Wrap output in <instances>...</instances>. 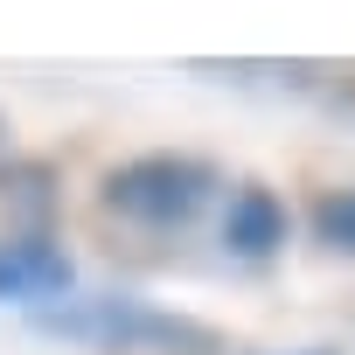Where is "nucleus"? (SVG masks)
Instances as JSON below:
<instances>
[{"label":"nucleus","instance_id":"nucleus-1","mask_svg":"<svg viewBox=\"0 0 355 355\" xmlns=\"http://www.w3.org/2000/svg\"><path fill=\"white\" fill-rule=\"evenodd\" d=\"M35 327L84 341V348H105V355H216V334L202 320L146 306L132 293H91V300L63 293L56 306H35Z\"/></svg>","mask_w":355,"mask_h":355},{"label":"nucleus","instance_id":"nucleus-5","mask_svg":"<svg viewBox=\"0 0 355 355\" xmlns=\"http://www.w3.org/2000/svg\"><path fill=\"white\" fill-rule=\"evenodd\" d=\"M313 230H320V244H334V251H355V189L327 196V202L313 209Z\"/></svg>","mask_w":355,"mask_h":355},{"label":"nucleus","instance_id":"nucleus-2","mask_svg":"<svg viewBox=\"0 0 355 355\" xmlns=\"http://www.w3.org/2000/svg\"><path fill=\"white\" fill-rule=\"evenodd\" d=\"M209 196H216V174H209V160H196V153H139V160L112 167V182H105V202H112L125 223H146V230H182V223H196Z\"/></svg>","mask_w":355,"mask_h":355},{"label":"nucleus","instance_id":"nucleus-3","mask_svg":"<svg viewBox=\"0 0 355 355\" xmlns=\"http://www.w3.org/2000/svg\"><path fill=\"white\" fill-rule=\"evenodd\" d=\"M70 293V258L49 251L42 237H15L0 244V300H28V306H49Z\"/></svg>","mask_w":355,"mask_h":355},{"label":"nucleus","instance_id":"nucleus-4","mask_svg":"<svg viewBox=\"0 0 355 355\" xmlns=\"http://www.w3.org/2000/svg\"><path fill=\"white\" fill-rule=\"evenodd\" d=\"M223 244H230L237 258H272V251L286 244V202H279L272 189L244 182V189L230 196V209H223Z\"/></svg>","mask_w":355,"mask_h":355}]
</instances>
